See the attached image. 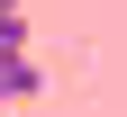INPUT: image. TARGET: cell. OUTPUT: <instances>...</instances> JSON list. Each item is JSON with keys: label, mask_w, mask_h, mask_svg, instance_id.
<instances>
[{"label": "cell", "mask_w": 127, "mask_h": 117, "mask_svg": "<svg viewBox=\"0 0 127 117\" xmlns=\"http://www.w3.org/2000/svg\"><path fill=\"white\" fill-rule=\"evenodd\" d=\"M45 90V72L27 63V45H0V99H36Z\"/></svg>", "instance_id": "obj_1"}, {"label": "cell", "mask_w": 127, "mask_h": 117, "mask_svg": "<svg viewBox=\"0 0 127 117\" xmlns=\"http://www.w3.org/2000/svg\"><path fill=\"white\" fill-rule=\"evenodd\" d=\"M0 45H27V0H0Z\"/></svg>", "instance_id": "obj_2"}]
</instances>
